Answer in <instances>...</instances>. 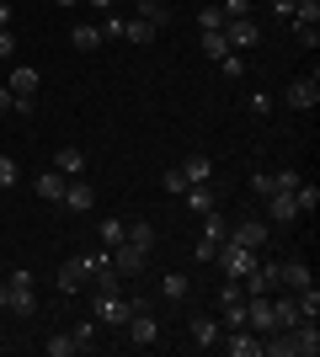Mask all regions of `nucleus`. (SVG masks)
Wrapping results in <instances>:
<instances>
[{
	"label": "nucleus",
	"instance_id": "58836bf2",
	"mask_svg": "<svg viewBox=\"0 0 320 357\" xmlns=\"http://www.w3.org/2000/svg\"><path fill=\"white\" fill-rule=\"evenodd\" d=\"M192 256H198V261H213V256H219V245H213V240H203V235H198V245H192Z\"/></svg>",
	"mask_w": 320,
	"mask_h": 357
},
{
	"label": "nucleus",
	"instance_id": "2f4dec72",
	"mask_svg": "<svg viewBox=\"0 0 320 357\" xmlns=\"http://www.w3.org/2000/svg\"><path fill=\"white\" fill-rule=\"evenodd\" d=\"M70 336L80 342V352H91V347H96V320H80V326L70 331Z\"/></svg>",
	"mask_w": 320,
	"mask_h": 357
},
{
	"label": "nucleus",
	"instance_id": "e433bc0d",
	"mask_svg": "<svg viewBox=\"0 0 320 357\" xmlns=\"http://www.w3.org/2000/svg\"><path fill=\"white\" fill-rule=\"evenodd\" d=\"M198 27H203V32L224 27V11H219V6H203V11H198Z\"/></svg>",
	"mask_w": 320,
	"mask_h": 357
},
{
	"label": "nucleus",
	"instance_id": "cd10ccee",
	"mask_svg": "<svg viewBox=\"0 0 320 357\" xmlns=\"http://www.w3.org/2000/svg\"><path fill=\"white\" fill-rule=\"evenodd\" d=\"M43 352H48V357H75V352H80V342L70 336V331H64V336H48Z\"/></svg>",
	"mask_w": 320,
	"mask_h": 357
},
{
	"label": "nucleus",
	"instance_id": "7ed1b4c3",
	"mask_svg": "<svg viewBox=\"0 0 320 357\" xmlns=\"http://www.w3.org/2000/svg\"><path fill=\"white\" fill-rule=\"evenodd\" d=\"M224 43H229V54L257 48L261 43V22H257V16H235V22H224Z\"/></svg>",
	"mask_w": 320,
	"mask_h": 357
},
{
	"label": "nucleus",
	"instance_id": "79ce46f5",
	"mask_svg": "<svg viewBox=\"0 0 320 357\" xmlns=\"http://www.w3.org/2000/svg\"><path fill=\"white\" fill-rule=\"evenodd\" d=\"M0 112H16V96H11V86H0Z\"/></svg>",
	"mask_w": 320,
	"mask_h": 357
},
{
	"label": "nucleus",
	"instance_id": "72a5a7b5",
	"mask_svg": "<svg viewBox=\"0 0 320 357\" xmlns=\"http://www.w3.org/2000/svg\"><path fill=\"white\" fill-rule=\"evenodd\" d=\"M102 245H107V251L123 245V219H102Z\"/></svg>",
	"mask_w": 320,
	"mask_h": 357
},
{
	"label": "nucleus",
	"instance_id": "a878e982",
	"mask_svg": "<svg viewBox=\"0 0 320 357\" xmlns=\"http://www.w3.org/2000/svg\"><path fill=\"white\" fill-rule=\"evenodd\" d=\"M294 208H299V219L320 208V187H315V181H299V187H294Z\"/></svg>",
	"mask_w": 320,
	"mask_h": 357
},
{
	"label": "nucleus",
	"instance_id": "dca6fc26",
	"mask_svg": "<svg viewBox=\"0 0 320 357\" xmlns=\"http://www.w3.org/2000/svg\"><path fill=\"white\" fill-rule=\"evenodd\" d=\"M54 171H59V176H80V171H86V149H80V144H64L59 155H54Z\"/></svg>",
	"mask_w": 320,
	"mask_h": 357
},
{
	"label": "nucleus",
	"instance_id": "c85d7f7f",
	"mask_svg": "<svg viewBox=\"0 0 320 357\" xmlns=\"http://www.w3.org/2000/svg\"><path fill=\"white\" fill-rule=\"evenodd\" d=\"M134 6H139V16H144V22H155V27H166V22H171L166 0H134Z\"/></svg>",
	"mask_w": 320,
	"mask_h": 357
},
{
	"label": "nucleus",
	"instance_id": "412c9836",
	"mask_svg": "<svg viewBox=\"0 0 320 357\" xmlns=\"http://www.w3.org/2000/svg\"><path fill=\"white\" fill-rule=\"evenodd\" d=\"M182 176H187V187L213 181V160H208V155H187V160H182Z\"/></svg>",
	"mask_w": 320,
	"mask_h": 357
},
{
	"label": "nucleus",
	"instance_id": "9d476101",
	"mask_svg": "<svg viewBox=\"0 0 320 357\" xmlns=\"http://www.w3.org/2000/svg\"><path fill=\"white\" fill-rule=\"evenodd\" d=\"M0 304H6L11 314H22V320H27V314L38 310V298H32V288H22V283H0Z\"/></svg>",
	"mask_w": 320,
	"mask_h": 357
},
{
	"label": "nucleus",
	"instance_id": "4be33fe9",
	"mask_svg": "<svg viewBox=\"0 0 320 357\" xmlns=\"http://www.w3.org/2000/svg\"><path fill=\"white\" fill-rule=\"evenodd\" d=\"M267 213H273V224H294V219H299L294 192H273V197H267Z\"/></svg>",
	"mask_w": 320,
	"mask_h": 357
},
{
	"label": "nucleus",
	"instance_id": "ea45409f",
	"mask_svg": "<svg viewBox=\"0 0 320 357\" xmlns=\"http://www.w3.org/2000/svg\"><path fill=\"white\" fill-rule=\"evenodd\" d=\"M102 38H123V16H112V11H107V22H102Z\"/></svg>",
	"mask_w": 320,
	"mask_h": 357
},
{
	"label": "nucleus",
	"instance_id": "b1692460",
	"mask_svg": "<svg viewBox=\"0 0 320 357\" xmlns=\"http://www.w3.org/2000/svg\"><path fill=\"white\" fill-rule=\"evenodd\" d=\"M187 208L192 213H213V181H198V187H187Z\"/></svg>",
	"mask_w": 320,
	"mask_h": 357
},
{
	"label": "nucleus",
	"instance_id": "5701e85b",
	"mask_svg": "<svg viewBox=\"0 0 320 357\" xmlns=\"http://www.w3.org/2000/svg\"><path fill=\"white\" fill-rule=\"evenodd\" d=\"M70 43H75L80 54H96V48H102L107 38H102V27H91V22H80V27L70 32Z\"/></svg>",
	"mask_w": 320,
	"mask_h": 357
},
{
	"label": "nucleus",
	"instance_id": "393cba45",
	"mask_svg": "<svg viewBox=\"0 0 320 357\" xmlns=\"http://www.w3.org/2000/svg\"><path fill=\"white\" fill-rule=\"evenodd\" d=\"M198 48H203V59H213V64H219V59L229 54V43H224V27L203 32V38H198Z\"/></svg>",
	"mask_w": 320,
	"mask_h": 357
},
{
	"label": "nucleus",
	"instance_id": "de8ad7c7",
	"mask_svg": "<svg viewBox=\"0 0 320 357\" xmlns=\"http://www.w3.org/2000/svg\"><path fill=\"white\" fill-rule=\"evenodd\" d=\"M112 6H118V0H112Z\"/></svg>",
	"mask_w": 320,
	"mask_h": 357
},
{
	"label": "nucleus",
	"instance_id": "f257e3e1",
	"mask_svg": "<svg viewBox=\"0 0 320 357\" xmlns=\"http://www.w3.org/2000/svg\"><path fill=\"white\" fill-rule=\"evenodd\" d=\"M257 256L261 251H251V245H241V240H219V256H213V261H224V278H235V283H241V278H245V272H251V267H257Z\"/></svg>",
	"mask_w": 320,
	"mask_h": 357
},
{
	"label": "nucleus",
	"instance_id": "a19ab883",
	"mask_svg": "<svg viewBox=\"0 0 320 357\" xmlns=\"http://www.w3.org/2000/svg\"><path fill=\"white\" fill-rule=\"evenodd\" d=\"M11 48H16V38H11V27H0V59H11Z\"/></svg>",
	"mask_w": 320,
	"mask_h": 357
},
{
	"label": "nucleus",
	"instance_id": "2eb2a0df",
	"mask_svg": "<svg viewBox=\"0 0 320 357\" xmlns=\"http://www.w3.org/2000/svg\"><path fill=\"white\" fill-rule=\"evenodd\" d=\"M315 278H310L305 261H277V288H289V294H299V288H310Z\"/></svg>",
	"mask_w": 320,
	"mask_h": 357
},
{
	"label": "nucleus",
	"instance_id": "aec40b11",
	"mask_svg": "<svg viewBox=\"0 0 320 357\" xmlns=\"http://www.w3.org/2000/svg\"><path fill=\"white\" fill-rule=\"evenodd\" d=\"M187 294H192V278H187V272H166V278H160V298H171V304H182Z\"/></svg>",
	"mask_w": 320,
	"mask_h": 357
},
{
	"label": "nucleus",
	"instance_id": "20e7f679",
	"mask_svg": "<svg viewBox=\"0 0 320 357\" xmlns=\"http://www.w3.org/2000/svg\"><path fill=\"white\" fill-rule=\"evenodd\" d=\"M219 336H224V326H219L213 314H192V320H187V347L208 352V347H219Z\"/></svg>",
	"mask_w": 320,
	"mask_h": 357
},
{
	"label": "nucleus",
	"instance_id": "c756f323",
	"mask_svg": "<svg viewBox=\"0 0 320 357\" xmlns=\"http://www.w3.org/2000/svg\"><path fill=\"white\" fill-rule=\"evenodd\" d=\"M251 192H257V197H273L277 192V171H257V176H251Z\"/></svg>",
	"mask_w": 320,
	"mask_h": 357
},
{
	"label": "nucleus",
	"instance_id": "6ab92c4d",
	"mask_svg": "<svg viewBox=\"0 0 320 357\" xmlns=\"http://www.w3.org/2000/svg\"><path fill=\"white\" fill-rule=\"evenodd\" d=\"M64 181H70V176H59V171H43V176L32 181V192L43 197V203H59V197H64Z\"/></svg>",
	"mask_w": 320,
	"mask_h": 357
},
{
	"label": "nucleus",
	"instance_id": "7c9ffc66",
	"mask_svg": "<svg viewBox=\"0 0 320 357\" xmlns=\"http://www.w3.org/2000/svg\"><path fill=\"white\" fill-rule=\"evenodd\" d=\"M224 235H229V229H224V219H219V213H203V240H213V245H219Z\"/></svg>",
	"mask_w": 320,
	"mask_h": 357
},
{
	"label": "nucleus",
	"instance_id": "f03ea898",
	"mask_svg": "<svg viewBox=\"0 0 320 357\" xmlns=\"http://www.w3.org/2000/svg\"><path fill=\"white\" fill-rule=\"evenodd\" d=\"M128 314H134V298H123V294H96V326L118 331V326H128Z\"/></svg>",
	"mask_w": 320,
	"mask_h": 357
},
{
	"label": "nucleus",
	"instance_id": "37998d69",
	"mask_svg": "<svg viewBox=\"0 0 320 357\" xmlns=\"http://www.w3.org/2000/svg\"><path fill=\"white\" fill-rule=\"evenodd\" d=\"M294 6H299V0H273V11H277V16H294Z\"/></svg>",
	"mask_w": 320,
	"mask_h": 357
},
{
	"label": "nucleus",
	"instance_id": "f3484780",
	"mask_svg": "<svg viewBox=\"0 0 320 357\" xmlns=\"http://www.w3.org/2000/svg\"><path fill=\"white\" fill-rule=\"evenodd\" d=\"M6 86H11V96H38V86H43V80H38V70H32V64H16Z\"/></svg>",
	"mask_w": 320,
	"mask_h": 357
},
{
	"label": "nucleus",
	"instance_id": "423d86ee",
	"mask_svg": "<svg viewBox=\"0 0 320 357\" xmlns=\"http://www.w3.org/2000/svg\"><path fill=\"white\" fill-rule=\"evenodd\" d=\"M219 342H224V352H229V357H261V336H257L251 326H229Z\"/></svg>",
	"mask_w": 320,
	"mask_h": 357
},
{
	"label": "nucleus",
	"instance_id": "f704fd0d",
	"mask_svg": "<svg viewBox=\"0 0 320 357\" xmlns=\"http://www.w3.org/2000/svg\"><path fill=\"white\" fill-rule=\"evenodd\" d=\"M16 176H22V171H16V160H11V155H0V192H11Z\"/></svg>",
	"mask_w": 320,
	"mask_h": 357
},
{
	"label": "nucleus",
	"instance_id": "39448f33",
	"mask_svg": "<svg viewBox=\"0 0 320 357\" xmlns=\"http://www.w3.org/2000/svg\"><path fill=\"white\" fill-rule=\"evenodd\" d=\"M283 102H289L294 112H315V102H320V75H299V80L283 91Z\"/></svg>",
	"mask_w": 320,
	"mask_h": 357
},
{
	"label": "nucleus",
	"instance_id": "a18cd8bd",
	"mask_svg": "<svg viewBox=\"0 0 320 357\" xmlns=\"http://www.w3.org/2000/svg\"><path fill=\"white\" fill-rule=\"evenodd\" d=\"M91 6H96V11H112V0H91Z\"/></svg>",
	"mask_w": 320,
	"mask_h": 357
},
{
	"label": "nucleus",
	"instance_id": "9b49d317",
	"mask_svg": "<svg viewBox=\"0 0 320 357\" xmlns=\"http://www.w3.org/2000/svg\"><path fill=\"white\" fill-rule=\"evenodd\" d=\"M64 208H75V213H86V208H96V192H91V181H80V176H70L64 181V197H59Z\"/></svg>",
	"mask_w": 320,
	"mask_h": 357
},
{
	"label": "nucleus",
	"instance_id": "1a4fd4ad",
	"mask_svg": "<svg viewBox=\"0 0 320 357\" xmlns=\"http://www.w3.org/2000/svg\"><path fill=\"white\" fill-rule=\"evenodd\" d=\"M112 267H118L123 278H139V272L150 267V251H139V245H128V240H123V245H112Z\"/></svg>",
	"mask_w": 320,
	"mask_h": 357
},
{
	"label": "nucleus",
	"instance_id": "6e6552de",
	"mask_svg": "<svg viewBox=\"0 0 320 357\" xmlns=\"http://www.w3.org/2000/svg\"><path fill=\"white\" fill-rule=\"evenodd\" d=\"M128 336H134V347H155L160 342V320L150 314V304H139V310L128 314Z\"/></svg>",
	"mask_w": 320,
	"mask_h": 357
},
{
	"label": "nucleus",
	"instance_id": "ddd939ff",
	"mask_svg": "<svg viewBox=\"0 0 320 357\" xmlns=\"http://www.w3.org/2000/svg\"><path fill=\"white\" fill-rule=\"evenodd\" d=\"M289 336H294V357H315L320 352V326L315 320H299Z\"/></svg>",
	"mask_w": 320,
	"mask_h": 357
},
{
	"label": "nucleus",
	"instance_id": "0eeeda50",
	"mask_svg": "<svg viewBox=\"0 0 320 357\" xmlns=\"http://www.w3.org/2000/svg\"><path fill=\"white\" fill-rule=\"evenodd\" d=\"M245 326L257 331V336H273V331H277V320H273V294L245 298Z\"/></svg>",
	"mask_w": 320,
	"mask_h": 357
},
{
	"label": "nucleus",
	"instance_id": "f8f14e48",
	"mask_svg": "<svg viewBox=\"0 0 320 357\" xmlns=\"http://www.w3.org/2000/svg\"><path fill=\"white\" fill-rule=\"evenodd\" d=\"M91 283V272H86V256H70L59 267V294H80V288Z\"/></svg>",
	"mask_w": 320,
	"mask_h": 357
},
{
	"label": "nucleus",
	"instance_id": "4468645a",
	"mask_svg": "<svg viewBox=\"0 0 320 357\" xmlns=\"http://www.w3.org/2000/svg\"><path fill=\"white\" fill-rule=\"evenodd\" d=\"M229 240H241V245H251V251H267V224L261 219H241L235 229H229Z\"/></svg>",
	"mask_w": 320,
	"mask_h": 357
},
{
	"label": "nucleus",
	"instance_id": "a211bd4d",
	"mask_svg": "<svg viewBox=\"0 0 320 357\" xmlns=\"http://www.w3.org/2000/svg\"><path fill=\"white\" fill-rule=\"evenodd\" d=\"M123 240H128V245H139V251H155V224H150V219L123 224Z\"/></svg>",
	"mask_w": 320,
	"mask_h": 357
},
{
	"label": "nucleus",
	"instance_id": "49530a36",
	"mask_svg": "<svg viewBox=\"0 0 320 357\" xmlns=\"http://www.w3.org/2000/svg\"><path fill=\"white\" fill-rule=\"evenodd\" d=\"M54 6H80V0H54Z\"/></svg>",
	"mask_w": 320,
	"mask_h": 357
},
{
	"label": "nucleus",
	"instance_id": "bb28decb",
	"mask_svg": "<svg viewBox=\"0 0 320 357\" xmlns=\"http://www.w3.org/2000/svg\"><path fill=\"white\" fill-rule=\"evenodd\" d=\"M123 38H134V43H155V38H160V27H155V22H144V16H134V22H123Z\"/></svg>",
	"mask_w": 320,
	"mask_h": 357
},
{
	"label": "nucleus",
	"instance_id": "c03bdc74",
	"mask_svg": "<svg viewBox=\"0 0 320 357\" xmlns=\"http://www.w3.org/2000/svg\"><path fill=\"white\" fill-rule=\"evenodd\" d=\"M0 27H11V0H0Z\"/></svg>",
	"mask_w": 320,
	"mask_h": 357
},
{
	"label": "nucleus",
	"instance_id": "4c0bfd02",
	"mask_svg": "<svg viewBox=\"0 0 320 357\" xmlns=\"http://www.w3.org/2000/svg\"><path fill=\"white\" fill-rule=\"evenodd\" d=\"M219 11H224V22H235V16H251V0H224Z\"/></svg>",
	"mask_w": 320,
	"mask_h": 357
},
{
	"label": "nucleus",
	"instance_id": "473e14b6",
	"mask_svg": "<svg viewBox=\"0 0 320 357\" xmlns=\"http://www.w3.org/2000/svg\"><path fill=\"white\" fill-rule=\"evenodd\" d=\"M219 70H224V80H245V59H241V54H224Z\"/></svg>",
	"mask_w": 320,
	"mask_h": 357
},
{
	"label": "nucleus",
	"instance_id": "c9c22d12",
	"mask_svg": "<svg viewBox=\"0 0 320 357\" xmlns=\"http://www.w3.org/2000/svg\"><path fill=\"white\" fill-rule=\"evenodd\" d=\"M160 187H166L171 197H182V192H187V176H182V165H176V171H166V176H160Z\"/></svg>",
	"mask_w": 320,
	"mask_h": 357
}]
</instances>
